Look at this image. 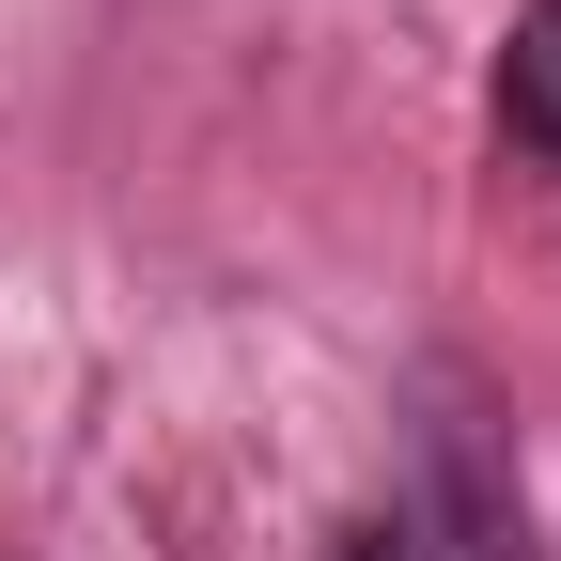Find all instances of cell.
<instances>
[{
  "label": "cell",
  "instance_id": "obj_2",
  "mask_svg": "<svg viewBox=\"0 0 561 561\" xmlns=\"http://www.w3.org/2000/svg\"><path fill=\"white\" fill-rule=\"evenodd\" d=\"M500 125L561 172V0H515V47H500Z\"/></svg>",
  "mask_w": 561,
  "mask_h": 561
},
{
  "label": "cell",
  "instance_id": "obj_1",
  "mask_svg": "<svg viewBox=\"0 0 561 561\" xmlns=\"http://www.w3.org/2000/svg\"><path fill=\"white\" fill-rule=\"evenodd\" d=\"M437 515H453V561H546V530H530V500L500 483V453H483L468 421L437 437Z\"/></svg>",
  "mask_w": 561,
  "mask_h": 561
},
{
  "label": "cell",
  "instance_id": "obj_3",
  "mask_svg": "<svg viewBox=\"0 0 561 561\" xmlns=\"http://www.w3.org/2000/svg\"><path fill=\"white\" fill-rule=\"evenodd\" d=\"M328 561H421V530H405V515H359V530L328 546Z\"/></svg>",
  "mask_w": 561,
  "mask_h": 561
}]
</instances>
